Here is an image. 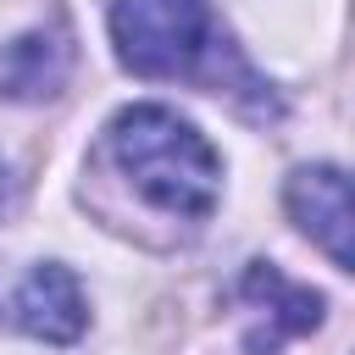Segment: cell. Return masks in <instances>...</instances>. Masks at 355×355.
<instances>
[{
  "mask_svg": "<svg viewBox=\"0 0 355 355\" xmlns=\"http://www.w3.org/2000/svg\"><path fill=\"white\" fill-rule=\"evenodd\" d=\"M105 150L122 166V178L166 216L205 222L222 194V161L205 144L194 122H183L166 105H128L105 128Z\"/></svg>",
  "mask_w": 355,
  "mask_h": 355,
  "instance_id": "cell-1",
  "label": "cell"
},
{
  "mask_svg": "<svg viewBox=\"0 0 355 355\" xmlns=\"http://www.w3.org/2000/svg\"><path fill=\"white\" fill-rule=\"evenodd\" d=\"M111 39L139 78H200L222 44L205 0H111Z\"/></svg>",
  "mask_w": 355,
  "mask_h": 355,
  "instance_id": "cell-2",
  "label": "cell"
},
{
  "mask_svg": "<svg viewBox=\"0 0 355 355\" xmlns=\"http://www.w3.org/2000/svg\"><path fill=\"white\" fill-rule=\"evenodd\" d=\"M283 205L288 216L311 233V244L327 250V261L338 272H349V178L344 166H300L288 183H283Z\"/></svg>",
  "mask_w": 355,
  "mask_h": 355,
  "instance_id": "cell-3",
  "label": "cell"
},
{
  "mask_svg": "<svg viewBox=\"0 0 355 355\" xmlns=\"http://www.w3.org/2000/svg\"><path fill=\"white\" fill-rule=\"evenodd\" d=\"M6 316H11L22 333L44 338V344H72V338L83 333V322H89V305H83L78 277H72L67 266L44 261V266H33V272L17 283V294L6 300Z\"/></svg>",
  "mask_w": 355,
  "mask_h": 355,
  "instance_id": "cell-4",
  "label": "cell"
},
{
  "mask_svg": "<svg viewBox=\"0 0 355 355\" xmlns=\"http://www.w3.org/2000/svg\"><path fill=\"white\" fill-rule=\"evenodd\" d=\"M67 78H72V33L61 22L33 28L0 50V94L6 100H22V105L55 100L67 89Z\"/></svg>",
  "mask_w": 355,
  "mask_h": 355,
  "instance_id": "cell-5",
  "label": "cell"
},
{
  "mask_svg": "<svg viewBox=\"0 0 355 355\" xmlns=\"http://www.w3.org/2000/svg\"><path fill=\"white\" fill-rule=\"evenodd\" d=\"M239 294H244L255 311H266V327H255V333H250V355H277V344H283V338L311 333V327L322 322V294H316V288L288 283V277H283L277 266H266V261H250V272H244Z\"/></svg>",
  "mask_w": 355,
  "mask_h": 355,
  "instance_id": "cell-6",
  "label": "cell"
},
{
  "mask_svg": "<svg viewBox=\"0 0 355 355\" xmlns=\"http://www.w3.org/2000/svg\"><path fill=\"white\" fill-rule=\"evenodd\" d=\"M6 205H11V172H6V161H0V216H6Z\"/></svg>",
  "mask_w": 355,
  "mask_h": 355,
  "instance_id": "cell-7",
  "label": "cell"
}]
</instances>
